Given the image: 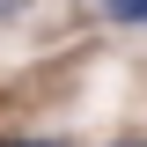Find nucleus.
<instances>
[{"mask_svg": "<svg viewBox=\"0 0 147 147\" xmlns=\"http://www.w3.org/2000/svg\"><path fill=\"white\" fill-rule=\"evenodd\" d=\"M103 7H110L118 22H147V0H103Z\"/></svg>", "mask_w": 147, "mask_h": 147, "instance_id": "f257e3e1", "label": "nucleus"}, {"mask_svg": "<svg viewBox=\"0 0 147 147\" xmlns=\"http://www.w3.org/2000/svg\"><path fill=\"white\" fill-rule=\"evenodd\" d=\"M132 147H140V140H132Z\"/></svg>", "mask_w": 147, "mask_h": 147, "instance_id": "f03ea898", "label": "nucleus"}]
</instances>
